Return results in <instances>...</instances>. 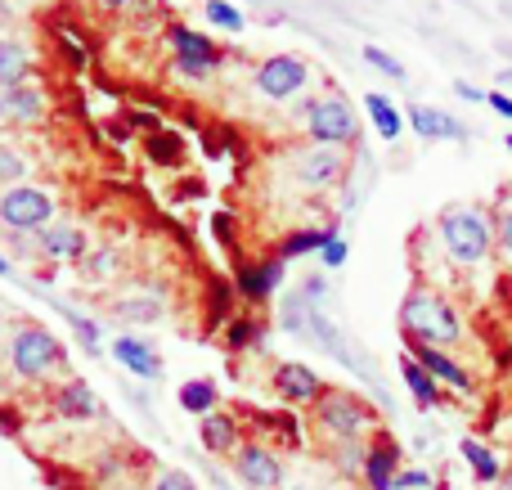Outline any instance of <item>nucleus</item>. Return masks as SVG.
Listing matches in <instances>:
<instances>
[{"instance_id":"f257e3e1","label":"nucleus","mask_w":512,"mask_h":490,"mask_svg":"<svg viewBox=\"0 0 512 490\" xmlns=\"http://www.w3.org/2000/svg\"><path fill=\"white\" fill-rule=\"evenodd\" d=\"M400 324H405L409 342H423V347H436V351L463 342V320L454 315V306L441 293H427V288H414L400 302Z\"/></svg>"},{"instance_id":"f03ea898","label":"nucleus","mask_w":512,"mask_h":490,"mask_svg":"<svg viewBox=\"0 0 512 490\" xmlns=\"http://www.w3.org/2000/svg\"><path fill=\"white\" fill-rule=\"evenodd\" d=\"M441 243L454 266H477V261H486L490 248H495V221H490L481 207L459 203L441 216Z\"/></svg>"},{"instance_id":"7ed1b4c3","label":"nucleus","mask_w":512,"mask_h":490,"mask_svg":"<svg viewBox=\"0 0 512 490\" xmlns=\"http://www.w3.org/2000/svg\"><path fill=\"white\" fill-rule=\"evenodd\" d=\"M310 410H315V428L333 441H355L364 432H378V410L346 387H324V396Z\"/></svg>"},{"instance_id":"20e7f679","label":"nucleus","mask_w":512,"mask_h":490,"mask_svg":"<svg viewBox=\"0 0 512 490\" xmlns=\"http://www.w3.org/2000/svg\"><path fill=\"white\" fill-rule=\"evenodd\" d=\"M9 365L23 383H45L68 365V351L45 324H18L14 338H9Z\"/></svg>"},{"instance_id":"39448f33","label":"nucleus","mask_w":512,"mask_h":490,"mask_svg":"<svg viewBox=\"0 0 512 490\" xmlns=\"http://www.w3.org/2000/svg\"><path fill=\"white\" fill-rule=\"evenodd\" d=\"M54 216V198L36 185H14L0 194V221L14 234H41Z\"/></svg>"},{"instance_id":"423d86ee","label":"nucleus","mask_w":512,"mask_h":490,"mask_svg":"<svg viewBox=\"0 0 512 490\" xmlns=\"http://www.w3.org/2000/svg\"><path fill=\"white\" fill-rule=\"evenodd\" d=\"M306 131L315 144L342 149V144H351L355 135H360V117H355V108L346 104V99L324 95V99H315V108L306 113Z\"/></svg>"},{"instance_id":"0eeeda50","label":"nucleus","mask_w":512,"mask_h":490,"mask_svg":"<svg viewBox=\"0 0 512 490\" xmlns=\"http://www.w3.org/2000/svg\"><path fill=\"white\" fill-rule=\"evenodd\" d=\"M256 90H261L265 99H292L306 90L310 81V68L306 59H297V54H270V59L256 63Z\"/></svg>"},{"instance_id":"6e6552de","label":"nucleus","mask_w":512,"mask_h":490,"mask_svg":"<svg viewBox=\"0 0 512 490\" xmlns=\"http://www.w3.org/2000/svg\"><path fill=\"white\" fill-rule=\"evenodd\" d=\"M234 477L248 490H279L283 486V464L265 441H243L234 450Z\"/></svg>"},{"instance_id":"1a4fd4ad","label":"nucleus","mask_w":512,"mask_h":490,"mask_svg":"<svg viewBox=\"0 0 512 490\" xmlns=\"http://www.w3.org/2000/svg\"><path fill=\"white\" fill-rule=\"evenodd\" d=\"M171 50H176L185 77H207V72H216L225 63L221 45H212L203 32H194V27H171Z\"/></svg>"},{"instance_id":"9d476101","label":"nucleus","mask_w":512,"mask_h":490,"mask_svg":"<svg viewBox=\"0 0 512 490\" xmlns=\"http://www.w3.org/2000/svg\"><path fill=\"white\" fill-rule=\"evenodd\" d=\"M346 171V153L342 149H328V144H310V149H301V158L292 162V176L301 180L306 189H328L337 185Z\"/></svg>"},{"instance_id":"9b49d317","label":"nucleus","mask_w":512,"mask_h":490,"mask_svg":"<svg viewBox=\"0 0 512 490\" xmlns=\"http://www.w3.org/2000/svg\"><path fill=\"white\" fill-rule=\"evenodd\" d=\"M279 284H283V257L239 261V270H234V293L243 302H270Z\"/></svg>"},{"instance_id":"f8f14e48","label":"nucleus","mask_w":512,"mask_h":490,"mask_svg":"<svg viewBox=\"0 0 512 490\" xmlns=\"http://www.w3.org/2000/svg\"><path fill=\"white\" fill-rule=\"evenodd\" d=\"M400 473V441L391 437V432H373L369 450H364V486L369 490H391V482H396Z\"/></svg>"},{"instance_id":"ddd939ff","label":"nucleus","mask_w":512,"mask_h":490,"mask_svg":"<svg viewBox=\"0 0 512 490\" xmlns=\"http://www.w3.org/2000/svg\"><path fill=\"white\" fill-rule=\"evenodd\" d=\"M324 378L315 374L310 365H301V360H288V365L274 369V392L283 396L288 405H315L319 396H324Z\"/></svg>"},{"instance_id":"4468645a","label":"nucleus","mask_w":512,"mask_h":490,"mask_svg":"<svg viewBox=\"0 0 512 490\" xmlns=\"http://www.w3.org/2000/svg\"><path fill=\"white\" fill-rule=\"evenodd\" d=\"M45 117V95L41 86H9L0 90V126H36Z\"/></svg>"},{"instance_id":"2eb2a0df","label":"nucleus","mask_w":512,"mask_h":490,"mask_svg":"<svg viewBox=\"0 0 512 490\" xmlns=\"http://www.w3.org/2000/svg\"><path fill=\"white\" fill-rule=\"evenodd\" d=\"M54 414L59 419H68V423H90V419H99V396L90 392L81 378H68V383L54 392Z\"/></svg>"},{"instance_id":"dca6fc26","label":"nucleus","mask_w":512,"mask_h":490,"mask_svg":"<svg viewBox=\"0 0 512 490\" xmlns=\"http://www.w3.org/2000/svg\"><path fill=\"white\" fill-rule=\"evenodd\" d=\"M409 347H414V360L436 378V383L454 387V392H463V396L472 392V374L459 365V360H450L445 351H436V347H423V342H409Z\"/></svg>"},{"instance_id":"f3484780","label":"nucleus","mask_w":512,"mask_h":490,"mask_svg":"<svg viewBox=\"0 0 512 490\" xmlns=\"http://www.w3.org/2000/svg\"><path fill=\"white\" fill-rule=\"evenodd\" d=\"M198 441H203L207 455H234V450L243 446V428H239V419H234V414L216 410V414H207V419H203Z\"/></svg>"},{"instance_id":"a211bd4d","label":"nucleus","mask_w":512,"mask_h":490,"mask_svg":"<svg viewBox=\"0 0 512 490\" xmlns=\"http://www.w3.org/2000/svg\"><path fill=\"white\" fill-rule=\"evenodd\" d=\"M113 360H117V365H126L131 374H140V378H158L162 374V356L144 338H135V333L113 338Z\"/></svg>"},{"instance_id":"6ab92c4d","label":"nucleus","mask_w":512,"mask_h":490,"mask_svg":"<svg viewBox=\"0 0 512 490\" xmlns=\"http://www.w3.org/2000/svg\"><path fill=\"white\" fill-rule=\"evenodd\" d=\"M36 243H41L45 257H63V261L86 257V234H81L77 225H45V230L36 234Z\"/></svg>"},{"instance_id":"aec40b11","label":"nucleus","mask_w":512,"mask_h":490,"mask_svg":"<svg viewBox=\"0 0 512 490\" xmlns=\"http://www.w3.org/2000/svg\"><path fill=\"white\" fill-rule=\"evenodd\" d=\"M27 77H32V50L14 36H0V90L27 86Z\"/></svg>"},{"instance_id":"412c9836","label":"nucleus","mask_w":512,"mask_h":490,"mask_svg":"<svg viewBox=\"0 0 512 490\" xmlns=\"http://www.w3.org/2000/svg\"><path fill=\"white\" fill-rule=\"evenodd\" d=\"M409 126H414L423 140H463V126L454 122L450 113H441V108H427V104L409 108Z\"/></svg>"},{"instance_id":"4be33fe9","label":"nucleus","mask_w":512,"mask_h":490,"mask_svg":"<svg viewBox=\"0 0 512 490\" xmlns=\"http://www.w3.org/2000/svg\"><path fill=\"white\" fill-rule=\"evenodd\" d=\"M400 378H405V387L414 392V401L423 405V410H432V405H441V383H436L432 374H427L423 365H418L414 356L400 360Z\"/></svg>"},{"instance_id":"5701e85b","label":"nucleus","mask_w":512,"mask_h":490,"mask_svg":"<svg viewBox=\"0 0 512 490\" xmlns=\"http://www.w3.org/2000/svg\"><path fill=\"white\" fill-rule=\"evenodd\" d=\"M364 108H369V117H373V126H378L382 140H400V131H405V117H400V108L391 104L387 95L369 90V95H364Z\"/></svg>"},{"instance_id":"b1692460","label":"nucleus","mask_w":512,"mask_h":490,"mask_svg":"<svg viewBox=\"0 0 512 490\" xmlns=\"http://www.w3.org/2000/svg\"><path fill=\"white\" fill-rule=\"evenodd\" d=\"M180 405H185L189 414H198V419H207V414H216V405H221V392H216L212 378H189V383H180Z\"/></svg>"},{"instance_id":"393cba45","label":"nucleus","mask_w":512,"mask_h":490,"mask_svg":"<svg viewBox=\"0 0 512 490\" xmlns=\"http://www.w3.org/2000/svg\"><path fill=\"white\" fill-rule=\"evenodd\" d=\"M364 450H369V441H333L328 446V464L337 468L342 477H360L364 473Z\"/></svg>"},{"instance_id":"a878e982","label":"nucleus","mask_w":512,"mask_h":490,"mask_svg":"<svg viewBox=\"0 0 512 490\" xmlns=\"http://www.w3.org/2000/svg\"><path fill=\"white\" fill-rule=\"evenodd\" d=\"M261 428L270 432L265 441H283L288 450H301V423H297V414H292V410H270V414H261Z\"/></svg>"},{"instance_id":"bb28decb","label":"nucleus","mask_w":512,"mask_h":490,"mask_svg":"<svg viewBox=\"0 0 512 490\" xmlns=\"http://www.w3.org/2000/svg\"><path fill=\"white\" fill-rule=\"evenodd\" d=\"M144 149H149V162H158V167H180L185 162V140L176 131H153L144 140Z\"/></svg>"},{"instance_id":"cd10ccee","label":"nucleus","mask_w":512,"mask_h":490,"mask_svg":"<svg viewBox=\"0 0 512 490\" xmlns=\"http://www.w3.org/2000/svg\"><path fill=\"white\" fill-rule=\"evenodd\" d=\"M459 455L472 464V473H477V482H499V459H495V450L490 446H481V441H463L459 446Z\"/></svg>"},{"instance_id":"c85d7f7f","label":"nucleus","mask_w":512,"mask_h":490,"mask_svg":"<svg viewBox=\"0 0 512 490\" xmlns=\"http://www.w3.org/2000/svg\"><path fill=\"white\" fill-rule=\"evenodd\" d=\"M328 234H333V225H328V230H297V234H288V239H283V248H279V257H283V261L310 257V252L324 248Z\"/></svg>"},{"instance_id":"c756f323","label":"nucleus","mask_w":512,"mask_h":490,"mask_svg":"<svg viewBox=\"0 0 512 490\" xmlns=\"http://www.w3.org/2000/svg\"><path fill=\"white\" fill-rule=\"evenodd\" d=\"M113 315H117V320L153 324L162 315V302H158V297H122V302H113Z\"/></svg>"},{"instance_id":"7c9ffc66","label":"nucleus","mask_w":512,"mask_h":490,"mask_svg":"<svg viewBox=\"0 0 512 490\" xmlns=\"http://www.w3.org/2000/svg\"><path fill=\"white\" fill-rule=\"evenodd\" d=\"M225 347H230V351L261 347V324H256V320H230V324H225Z\"/></svg>"},{"instance_id":"2f4dec72","label":"nucleus","mask_w":512,"mask_h":490,"mask_svg":"<svg viewBox=\"0 0 512 490\" xmlns=\"http://www.w3.org/2000/svg\"><path fill=\"white\" fill-rule=\"evenodd\" d=\"M23 171H27V162L18 158V149L14 144H0V189H14V185H23Z\"/></svg>"},{"instance_id":"473e14b6","label":"nucleus","mask_w":512,"mask_h":490,"mask_svg":"<svg viewBox=\"0 0 512 490\" xmlns=\"http://www.w3.org/2000/svg\"><path fill=\"white\" fill-rule=\"evenodd\" d=\"M207 18H212L216 27H225V32H243V14L230 0H207Z\"/></svg>"},{"instance_id":"72a5a7b5","label":"nucleus","mask_w":512,"mask_h":490,"mask_svg":"<svg viewBox=\"0 0 512 490\" xmlns=\"http://www.w3.org/2000/svg\"><path fill=\"white\" fill-rule=\"evenodd\" d=\"M59 45H63V59H68L72 68H86V63H90V50H86V41H81V36L59 32Z\"/></svg>"},{"instance_id":"f704fd0d","label":"nucleus","mask_w":512,"mask_h":490,"mask_svg":"<svg viewBox=\"0 0 512 490\" xmlns=\"http://www.w3.org/2000/svg\"><path fill=\"white\" fill-rule=\"evenodd\" d=\"M234 302H239V293H234V284H230V279H216V284H212V315H221V320H225Z\"/></svg>"},{"instance_id":"c9c22d12","label":"nucleus","mask_w":512,"mask_h":490,"mask_svg":"<svg viewBox=\"0 0 512 490\" xmlns=\"http://www.w3.org/2000/svg\"><path fill=\"white\" fill-rule=\"evenodd\" d=\"M364 63H373V68L387 72V77H405L400 59H391V54H387V50H378V45H364Z\"/></svg>"},{"instance_id":"e433bc0d","label":"nucleus","mask_w":512,"mask_h":490,"mask_svg":"<svg viewBox=\"0 0 512 490\" xmlns=\"http://www.w3.org/2000/svg\"><path fill=\"white\" fill-rule=\"evenodd\" d=\"M319 261H324L328 270H337L346 261V243H342V234H337V230L324 239V248H319Z\"/></svg>"},{"instance_id":"4c0bfd02","label":"nucleus","mask_w":512,"mask_h":490,"mask_svg":"<svg viewBox=\"0 0 512 490\" xmlns=\"http://www.w3.org/2000/svg\"><path fill=\"white\" fill-rule=\"evenodd\" d=\"M427 486H432V477L423 468H400L396 482H391V490H427Z\"/></svg>"},{"instance_id":"58836bf2","label":"nucleus","mask_w":512,"mask_h":490,"mask_svg":"<svg viewBox=\"0 0 512 490\" xmlns=\"http://www.w3.org/2000/svg\"><path fill=\"white\" fill-rule=\"evenodd\" d=\"M81 270H86L90 279H104V275H113V270H117V257H113V252H95V257H90Z\"/></svg>"},{"instance_id":"ea45409f","label":"nucleus","mask_w":512,"mask_h":490,"mask_svg":"<svg viewBox=\"0 0 512 490\" xmlns=\"http://www.w3.org/2000/svg\"><path fill=\"white\" fill-rule=\"evenodd\" d=\"M495 243L512 257V203H504V212H499V221H495Z\"/></svg>"},{"instance_id":"a19ab883","label":"nucleus","mask_w":512,"mask_h":490,"mask_svg":"<svg viewBox=\"0 0 512 490\" xmlns=\"http://www.w3.org/2000/svg\"><path fill=\"white\" fill-rule=\"evenodd\" d=\"M153 490H198V486L189 473H176V468H171V473H162L158 482H153Z\"/></svg>"},{"instance_id":"79ce46f5","label":"nucleus","mask_w":512,"mask_h":490,"mask_svg":"<svg viewBox=\"0 0 512 490\" xmlns=\"http://www.w3.org/2000/svg\"><path fill=\"white\" fill-rule=\"evenodd\" d=\"M212 234L225 243V248H234V216L230 212H216L212 216Z\"/></svg>"},{"instance_id":"37998d69","label":"nucleus","mask_w":512,"mask_h":490,"mask_svg":"<svg viewBox=\"0 0 512 490\" xmlns=\"http://www.w3.org/2000/svg\"><path fill=\"white\" fill-rule=\"evenodd\" d=\"M486 104H490V108H495V113H499V117H508V122H512V99L504 95V90H490V95H486Z\"/></svg>"},{"instance_id":"c03bdc74","label":"nucleus","mask_w":512,"mask_h":490,"mask_svg":"<svg viewBox=\"0 0 512 490\" xmlns=\"http://www.w3.org/2000/svg\"><path fill=\"white\" fill-rule=\"evenodd\" d=\"M126 117H131V126H135V131H162V126H158V117H153V113H140V108H135V113H126Z\"/></svg>"},{"instance_id":"a18cd8bd","label":"nucleus","mask_w":512,"mask_h":490,"mask_svg":"<svg viewBox=\"0 0 512 490\" xmlns=\"http://www.w3.org/2000/svg\"><path fill=\"white\" fill-rule=\"evenodd\" d=\"M454 95H459V99H472V104H481V99H486L477 86H468V81H459V86H454Z\"/></svg>"},{"instance_id":"49530a36","label":"nucleus","mask_w":512,"mask_h":490,"mask_svg":"<svg viewBox=\"0 0 512 490\" xmlns=\"http://www.w3.org/2000/svg\"><path fill=\"white\" fill-rule=\"evenodd\" d=\"M108 135H113V140H126V135H131V126H122V122H108Z\"/></svg>"},{"instance_id":"de8ad7c7","label":"nucleus","mask_w":512,"mask_h":490,"mask_svg":"<svg viewBox=\"0 0 512 490\" xmlns=\"http://www.w3.org/2000/svg\"><path fill=\"white\" fill-rule=\"evenodd\" d=\"M104 5H113V9H126V5H131V0H104Z\"/></svg>"},{"instance_id":"09e8293b","label":"nucleus","mask_w":512,"mask_h":490,"mask_svg":"<svg viewBox=\"0 0 512 490\" xmlns=\"http://www.w3.org/2000/svg\"><path fill=\"white\" fill-rule=\"evenodd\" d=\"M0 275H9V261L5 257H0Z\"/></svg>"},{"instance_id":"8fccbe9b","label":"nucleus","mask_w":512,"mask_h":490,"mask_svg":"<svg viewBox=\"0 0 512 490\" xmlns=\"http://www.w3.org/2000/svg\"><path fill=\"white\" fill-rule=\"evenodd\" d=\"M508 153H512V135H508Z\"/></svg>"}]
</instances>
